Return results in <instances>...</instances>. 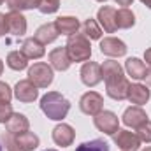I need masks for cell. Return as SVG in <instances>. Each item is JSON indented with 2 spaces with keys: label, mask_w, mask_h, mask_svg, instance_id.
Returning a JSON list of instances; mask_svg holds the SVG:
<instances>
[{
  "label": "cell",
  "mask_w": 151,
  "mask_h": 151,
  "mask_svg": "<svg viewBox=\"0 0 151 151\" xmlns=\"http://www.w3.org/2000/svg\"><path fill=\"white\" fill-rule=\"evenodd\" d=\"M12 107L11 104H0V123H7V119L12 116Z\"/></svg>",
  "instance_id": "32"
},
{
  "label": "cell",
  "mask_w": 151,
  "mask_h": 151,
  "mask_svg": "<svg viewBox=\"0 0 151 151\" xmlns=\"http://www.w3.org/2000/svg\"><path fill=\"white\" fill-rule=\"evenodd\" d=\"M144 62L151 67V47H148V49L144 51Z\"/></svg>",
  "instance_id": "34"
},
{
  "label": "cell",
  "mask_w": 151,
  "mask_h": 151,
  "mask_svg": "<svg viewBox=\"0 0 151 151\" xmlns=\"http://www.w3.org/2000/svg\"><path fill=\"white\" fill-rule=\"evenodd\" d=\"M142 151H151V148H146V150H142Z\"/></svg>",
  "instance_id": "39"
},
{
  "label": "cell",
  "mask_w": 151,
  "mask_h": 151,
  "mask_svg": "<svg viewBox=\"0 0 151 151\" xmlns=\"http://www.w3.org/2000/svg\"><path fill=\"white\" fill-rule=\"evenodd\" d=\"M5 21H7V32L21 37L27 34V18L19 12V11H9L5 14Z\"/></svg>",
  "instance_id": "10"
},
{
  "label": "cell",
  "mask_w": 151,
  "mask_h": 151,
  "mask_svg": "<svg viewBox=\"0 0 151 151\" xmlns=\"http://www.w3.org/2000/svg\"><path fill=\"white\" fill-rule=\"evenodd\" d=\"M2 72H4V62L0 60V76H2Z\"/></svg>",
  "instance_id": "38"
},
{
  "label": "cell",
  "mask_w": 151,
  "mask_h": 151,
  "mask_svg": "<svg viewBox=\"0 0 151 151\" xmlns=\"http://www.w3.org/2000/svg\"><path fill=\"white\" fill-rule=\"evenodd\" d=\"M53 67L46 62H37L28 69V81H32L37 88H47L53 83Z\"/></svg>",
  "instance_id": "3"
},
{
  "label": "cell",
  "mask_w": 151,
  "mask_h": 151,
  "mask_svg": "<svg viewBox=\"0 0 151 151\" xmlns=\"http://www.w3.org/2000/svg\"><path fill=\"white\" fill-rule=\"evenodd\" d=\"M72 60L67 53V47H55L51 53H49V65L55 69V70H60V72H65L69 67H70Z\"/></svg>",
  "instance_id": "15"
},
{
  "label": "cell",
  "mask_w": 151,
  "mask_h": 151,
  "mask_svg": "<svg viewBox=\"0 0 151 151\" xmlns=\"http://www.w3.org/2000/svg\"><path fill=\"white\" fill-rule=\"evenodd\" d=\"M128 90H130V81L125 76H118V77L106 81V93L113 100H118V102L125 100L128 95Z\"/></svg>",
  "instance_id": "5"
},
{
  "label": "cell",
  "mask_w": 151,
  "mask_h": 151,
  "mask_svg": "<svg viewBox=\"0 0 151 151\" xmlns=\"http://www.w3.org/2000/svg\"><path fill=\"white\" fill-rule=\"evenodd\" d=\"M9 11H30V9H39L40 0H5Z\"/></svg>",
  "instance_id": "27"
},
{
  "label": "cell",
  "mask_w": 151,
  "mask_h": 151,
  "mask_svg": "<svg viewBox=\"0 0 151 151\" xmlns=\"http://www.w3.org/2000/svg\"><path fill=\"white\" fill-rule=\"evenodd\" d=\"M0 151H4V146H2V144H0Z\"/></svg>",
  "instance_id": "41"
},
{
  "label": "cell",
  "mask_w": 151,
  "mask_h": 151,
  "mask_svg": "<svg viewBox=\"0 0 151 151\" xmlns=\"http://www.w3.org/2000/svg\"><path fill=\"white\" fill-rule=\"evenodd\" d=\"M141 2H142V4H144L148 9H151V0H141Z\"/></svg>",
  "instance_id": "37"
},
{
  "label": "cell",
  "mask_w": 151,
  "mask_h": 151,
  "mask_svg": "<svg viewBox=\"0 0 151 151\" xmlns=\"http://www.w3.org/2000/svg\"><path fill=\"white\" fill-rule=\"evenodd\" d=\"M55 27H56L58 34L67 35V37H70V35L77 34V30L81 28L79 19H77V18H74V16H60V18H56Z\"/></svg>",
  "instance_id": "18"
},
{
  "label": "cell",
  "mask_w": 151,
  "mask_h": 151,
  "mask_svg": "<svg viewBox=\"0 0 151 151\" xmlns=\"http://www.w3.org/2000/svg\"><path fill=\"white\" fill-rule=\"evenodd\" d=\"M67 53L70 56L72 62H88L90 56H91V44H90V39L84 37L83 34H74L70 35L67 44Z\"/></svg>",
  "instance_id": "2"
},
{
  "label": "cell",
  "mask_w": 151,
  "mask_h": 151,
  "mask_svg": "<svg viewBox=\"0 0 151 151\" xmlns=\"http://www.w3.org/2000/svg\"><path fill=\"white\" fill-rule=\"evenodd\" d=\"M76 151H109V144L104 139H93L90 142H83L79 144Z\"/></svg>",
  "instance_id": "28"
},
{
  "label": "cell",
  "mask_w": 151,
  "mask_h": 151,
  "mask_svg": "<svg viewBox=\"0 0 151 151\" xmlns=\"http://www.w3.org/2000/svg\"><path fill=\"white\" fill-rule=\"evenodd\" d=\"M97 2H106V0H97Z\"/></svg>",
  "instance_id": "43"
},
{
  "label": "cell",
  "mask_w": 151,
  "mask_h": 151,
  "mask_svg": "<svg viewBox=\"0 0 151 151\" xmlns=\"http://www.w3.org/2000/svg\"><path fill=\"white\" fill-rule=\"evenodd\" d=\"M113 141L121 151H139L141 148V139L130 130H118L113 135Z\"/></svg>",
  "instance_id": "8"
},
{
  "label": "cell",
  "mask_w": 151,
  "mask_h": 151,
  "mask_svg": "<svg viewBox=\"0 0 151 151\" xmlns=\"http://www.w3.org/2000/svg\"><path fill=\"white\" fill-rule=\"evenodd\" d=\"M100 67H102V79L104 81H109L113 77L123 76V67L118 62H114V60H106Z\"/></svg>",
  "instance_id": "26"
},
{
  "label": "cell",
  "mask_w": 151,
  "mask_h": 151,
  "mask_svg": "<svg viewBox=\"0 0 151 151\" xmlns=\"http://www.w3.org/2000/svg\"><path fill=\"white\" fill-rule=\"evenodd\" d=\"M93 125L97 127L99 132L106 135H114L119 130V119L113 111H100L93 116Z\"/></svg>",
  "instance_id": "4"
},
{
  "label": "cell",
  "mask_w": 151,
  "mask_h": 151,
  "mask_svg": "<svg viewBox=\"0 0 151 151\" xmlns=\"http://www.w3.org/2000/svg\"><path fill=\"white\" fill-rule=\"evenodd\" d=\"M7 34V21H5V14L0 12V37H4Z\"/></svg>",
  "instance_id": "33"
},
{
  "label": "cell",
  "mask_w": 151,
  "mask_h": 151,
  "mask_svg": "<svg viewBox=\"0 0 151 151\" xmlns=\"http://www.w3.org/2000/svg\"><path fill=\"white\" fill-rule=\"evenodd\" d=\"M14 141H16V146L19 151H34L40 142L34 132H23L19 135H14Z\"/></svg>",
  "instance_id": "22"
},
{
  "label": "cell",
  "mask_w": 151,
  "mask_h": 151,
  "mask_svg": "<svg viewBox=\"0 0 151 151\" xmlns=\"http://www.w3.org/2000/svg\"><path fill=\"white\" fill-rule=\"evenodd\" d=\"M118 5H121V7H128V5H132V2L134 0H114Z\"/></svg>",
  "instance_id": "35"
},
{
  "label": "cell",
  "mask_w": 151,
  "mask_h": 151,
  "mask_svg": "<svg viewBox=\"0 0 151 151\" xmlns=\"http://www.w3.org/2000/svg\"><path fill=\"white\" fill-rule=\"evenodd\" d=\"M100 51L106 56L119 58V56L127 55V44L116 37H104L100 40Z\"/></svg>",
  "instance_id": "11"
},
{
  "label": "cell",
  "mask_w": 151,
  "mask_h": 151,
  "mask_svg": "<svg viewBox=\"0 0 151 151\" xmlns=\"http://www.w3.org/2000/svg\"><path fill=\"white\" fill-rule=\"evenodd\" d=\"M44 151H58V150H44Z\"/></svg>",
  "instance_id": "40"
},
{
  "label": "cell",
  "mask_w": 151,
  "mask_h": 151,
  "mask_svg": "<svg viewBox=\"0 0 151 151\" xmlns=\"http://www.w3.org/2000/svg\"><path fill=\"white\" fill-rule=\"evenodd\" d=\"M4 2H5V0H0V5H2V4H4Z\"/></svg>",
  "instance_id": "42"
},
{
  "label": "cell",
  "mask_w": 151,
  "mask_h": 151,
  "mask_svg": "<svg viewBox=\"0 0 151 151\" xmlns=\"http://www.w3.org/2000/svg\"><path fill=\"white\" fill-rule=\"evenodd\" d=\"M21 53L28 58V60H39L44 56V44H40L35 37H28L23 40L21 44Z\"/></svg>",
  "instance_id": "19"
},
{
  "label": "cell",
  "mask_w": 151,
  "mask_h": 151,
  "mask_svg": "<svg viewBox=\"0 0 151 151\" xmlns=\"http://www.w3.org/2000/svg\"><path fill=\"white\" fill-rule=\"evenodd\" d=\"M125 70H127V74L130 76L132 79H135V81L144 79L146 77V72H148L146 63L142 60H139V58H128L125 62Z\"/></svg>",
  "instance_id": "20"
},
{
  "label": "cell",
  "mask_w": 151,
  "mask_h": 151,
  "mask_svg": "<svg viewBox=\"0 0 151 151\" xmlns=\"http://www.w3.org/2000/svg\"><path fill=\"white\" fill-rule=\"evenodd\" d=\"M11 99H12V90L7 83H2L0 81V104H11Z\"/></svg>",
  "instance_id": "31"
},
{
  "label": "cell",
  "mask_w": 151,
  "mask_h": 151,
  "mask_svg": "<svg viewBox=\"0 0 151 151\" xmlns=\"http://www.w3.org/2000/svg\"><path fill=\"white\" fill-rule=\"evenodd\" d=\"M151 97V91L146 84H141V83H135V84H130V90H128V95L127 99L130 100V104H135V106H144Z\"/></svg>",
  "instance_id": "17"
},
{
  "label": "cell",
  "mask_w": 151,
  "mask_h": 151,
  "mask_svg": "<svg viewBox=\"0 0 151 151\" xmlns=\"http://www.w3.org/2000/svg\"><path fill=\"white\" fill-rule=\"evenodd\" d=\"M58 35H60V34H58L55 23H44V25H40V27L37 28V32H35L34 37L37 39L40 44L46 46V44H49V42H55Z\"/></svg>",
  "instance_id": "21"
},
{
  "label": "cell",
  "mask_w": 151,
  "mask_h": 151,
  "mask_svg": "<svg viewBox=\"0 0 151 151\" xmlns=\"http://www.w3.org/2000/svg\"><path fill=\"white\" fill-rule=\"evenodd\" d=\"M79 109L88 116H95L104 109V99L97 91H86L79 100Z\"/></svg>",
  "instance_id": "6"
},
{
  "label": "cell",
  "mask_w": 151,
  "mask_h": 151,
  "mask_svg": "<svg viewBox=\"0 0 151 151\" xmlns=\"http://www.w3.org/2000/svg\"><path fill=\"white\" fill-rule=\"evenodd\" d=\"M81 30H83V35L88 37L90 40H99V39L102 37V28H100L99 21L93 19V18H88L81 25Z\"/></svg>",
  "instance_id": "24"
},
{
  "label": "cell",
  "mask_w": 151,
  "mask_h": 151,
  "mask_svg": "<svg viewBox=\"0 0 151 151\" xmlns=\"http://www.w3.org/2000/svg\"><path fill=\"white\" fill-rule=\"evenodd\" d=\"M137 137L141 139V142H151V121L148 119L146 123H142L139 128H135Z\"/></svg>",
  "instance_id": "30"
},
{
  "label": "cell",
  "mask_w": 151,
  "mask_h": 151,
  "mask_svg": "<svg viewBox=\"0 0 151 151\" xmlns=\"http://www.w3.org/2000/svg\"><path fill=\"white\" fill-rule=\"evenodd\" d=\"M7 67L12 70H25L28 67V58L21 51H11L7 55Z\"/></svg>",
  "instance_id": "25"
},
{
  "label": "cell",
  "mask_w": 151,
  "mask_h": 151,
  "mask_svg": "<svg viewBox=\"0 0 151 151\" xmlns=\"http://www.w3.org/2000/svg\"><path fill=\"white\" fill-rule=\"evenodd\" d=\"M144 81H146V84H148V86H151V70H148V72H146Z\"/></svg>",
  "instance_id": "36"
},
{
  "label": "cell",
  "mask_w": 151,
  "mask_h": 151,
  "mask_svg": "<svg viewBox=\"0 0 151 151\" xmlns=\"http://www.w3.org/2000/svg\"><path fill=\"white\" fill-rule=\"evenodd\" d=\"M76 139V132L74 128L67 123H60L53 128V141L56 146H62V148H67L74 142Z\"/></svg>",
  "instance_id": "12"
},
{
  "label": "cell",
  "mask_w": 151,
  "mask_h": 151,
  "mask_svg": "<svg viewBox=\"0 0 151 151\" xmlns=\"http://www.w3.org/2000/svg\"><path fill=\"white\" fill-rule=\"evenodd\" d=\"M97 19H99V25L107 34H114L118 30V27H116V9L111 7V5L100 7L99 12H97Z\"/></svg>",
  "instance_id": "14"
},
{
  "label": "cell",
  "mask_w": 151,
  "mask_h": 151,
  "mask_svg": "<svg viewBox=\"0 0 151 151\" xmlns=\"http://www.w3.org/2000/svg\"><path fill=\"white\" fill-rule=\"evenodd\" d=\"M40 109L49 119L62 121L70 111V102L58 91H47L40 99Z\"/></svg>",
  "instance_id": "1"
},
{
  "label": "cell",
  "mask_w": 151,
  "mask_h": 151,
  "mask_svg": "<svg viewBox=\"0 0 151 151\" xmlns=\"http://www.w3.org/2000/svg\"><path fill=\"white\" fill-rule=\"evenodd\" d=\"M28 128H30V121L21 113H12V116L5 123V130L11 135H19L23 132H28Z\"/></svg>",
  "instance_id": "16"
},
{
  "label": "cell",
  "mask_w": 151,
  "mask_h": 151,
  "mask_svg": "<svg viewBox=\"0 0 151 151\" xmlns=\"http://www.w3.org/2000/svg\"><path fill=\"white\" fill-rule=\"evenodd\" d=\"M135 25V16L128 7L116 9V27L121 30H128Z\"/></svg>",
  "instance_id": "23"
},
{
  "label": "cell",
  "mask_w": 151,
  "mask_h": 151,
  "mask_svg": "<svg viewBox=\"0 0 151 151\" xmlns=\"http://www.w3.org/2000/svg\"><path fill=\"white\" fill-rule=\"evenodd\" d=\"M79 76L83 84H86L88 88H93L102 81V67L97 62H84L79 70Z\"/></svg>",
  "instance_id": "7"
},
{
  "label": "cell",
  "mask_w": 151,
  "mask_h": 151,
  "mask_svg": "<svg viewBox=\"0 0 151 151\" xmlns=\"http://www.w3.org/2000/svg\"><path fill=\"white\" fill-rule=\"evenodd\" d=\"M14 97H16L19 102H23V104H30V102L37 100L39 90L32 81L21 79V81H18L16 86H14Z\"/></svg>",
  "instance_id": "9"
},
{
  "label": "cell",
  "mask_w": 151,
  "mask_h": 151,
  "mask_svg": "<svg viewBox=\"0 0 151 151\" xmlns=\"http://www.w3.org/2000/svg\"><path fill=\"white\" fill-rule=\"evenodd\" d=\"M121 121H123L127 127L139 128L142 123L148 121V114H146V111H144L141 106H132V107L125 109V113L121 116Z\"/></svg>",
  "instance_id": "13"
},
{
  "label": "cell",
  "mask_w": 151,
  "mask_h": 151,
  "mask_svg": "<svg viewBox=\"0 0 151 151\" xmlns=\"http://www.w3.org/2000/svg\"><path fill=\"white\" fill-rule=\"evenodd\" d=\"M60 7V0H40L39 4V11L42 14H53L56 12Z\"/></svg>",
  "instance_id": "29"
}]
</instances>
